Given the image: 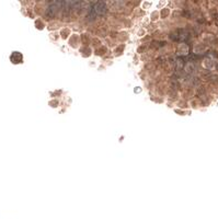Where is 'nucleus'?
<instances>
[{
    "mask_svg": "<svg viewBox=\"0 0 218 219\" xmlns=\"http://www.w3.org/2000/svg\"><path fill=\"white\" fill-rule=\"evenodd\" d=\"M59 7H62V2H53L52 5H49V6L47 7L46 12H45V16L47 18L55 17L58 11V9H59Z\"/></svg>",
    "mask_w": 218,
    "mask_h": 219,
    "instance_id": "obj_1",
    "label": "nucleus"
},
{
    "mask_svg": "<svg viewBox=\"0 0 218 219\" xmlns=\"http://www.w3.org/2000/svg\"><path fill=\"white\" fill-rule=\"evenodd\" d=\"M92 11L98 16H102L106 12V6L104 2H95L93 8H92Z\"/></svg>",
    "mask_w": 218,
    "mask_h": 219,
    "instance_id": "obj_2",
    "label": "nucleus"
},
{
    "mask_svg": "<svg viewBox=\"0 0 218 219\" xmlns=\"http://www.w3.org/2000/svg\"><path fill=\"white\" fill-rule=\"evenodd\" d=\"M11 60L13 62V63H20L21 60H22V55L20 54V53H18V52H14L13 54H12V56H11Z\"/></svg>",
    "mask_w": 218,
    "mask_h": 219,
    "instance_id": "obj_3",
    "label": "nucleus"
}]
</instances>
